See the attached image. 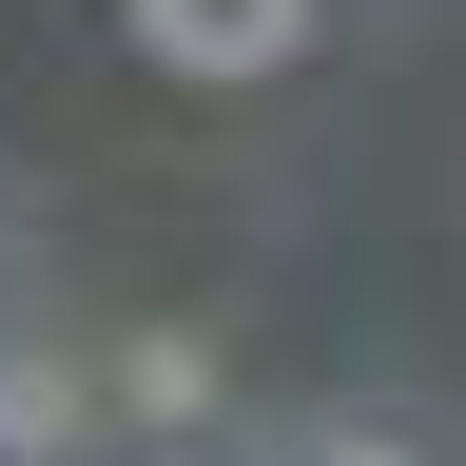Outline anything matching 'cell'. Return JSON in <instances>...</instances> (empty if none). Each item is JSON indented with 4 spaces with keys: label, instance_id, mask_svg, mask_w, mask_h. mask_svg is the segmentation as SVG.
Returning <instances> with one entry per match:
<instances>
[{
    "label": "cell",
    "instance_id": "7a4b0ae2",
    "mask_svg": "<svg viewBox=\"0 0 466 466\" xmlns=\"http://www.w3.org/2000/svg\"><path fill=\"white\" fill-rule=\"evenodd\" d=\"M97 428H116V447H214V428H233V350H214L195 311L116 330V350H97Z\"/></svg>",
    "mask_w": 466,
    "mask_h": 466
},
{
    "label": "cell",
    "instance_id": "3957f363",
    "mask_svg": "<svg viewBox=\"0 0 466 466\" xmlns=\"http://www.w3.org/2000/svg\"><path fill=\"white\" fill-rule=\"evenodd\" d=\"M0 466H97V350L0 311Z\"/></svg>",
    "mask_w": 466,
    "mask_h": 466
},
{
    "label": "cell",
    "instance_id": "8992f818",
    "mask_svg": "<svg viewBox=\"0 0 466 466\" xmlns=\"http://www.w3.org/2000/svg\"><path fill=\"white\" fill-rule=\"evenodd\" d=\"M0 311H20V253H0Z\"/></svg>",
    "mask_w": 466,
    "mask_h": 466
},
{
    "label": "cell",
    "instance_id": "6da1fadb",
    "mask_svg": "<svg viewBox=\"0 0 466 466\" xmlns=\"http://www.w3.org/2000/svg\"><path fill=\"white\" fill-rule=\"evenodd\" d=\"M116 39L156 78H195V97H253V78H291L330 39V0H116Z\"/></svg>",
    "mask_w": 466,
    "mask_h": 466
},
{
    "label": "cell",
    "instance_id": "5b68a950",
    "mask_svg": "<svg viewBox=\"0 0 466 466\" xmlns=\"http://www.w3.org/2000/svg\"><path fill=\"white\" fill-rule=\"evenodd\" d=\"M116 466H233V447H116Z\"/></svg>",
    "mask_w": 466,
    "mask_h": 466
},
{
    "label": "cell",
    "instance_id": "277c9868",
    "mask_svg": "<svg viewBox=\"0 0 466 466\" xmlns=\"http://www.w3.org/2000/svg\"><path fill=\"white\" fill-rule=\"evenodd\" d=\"M291 466H428V447H408V428H389V408H330V428H311V447H291Z\"/></svg>",
    "mask_w": 466,
    "mask_h": 466
}]
</instances>
